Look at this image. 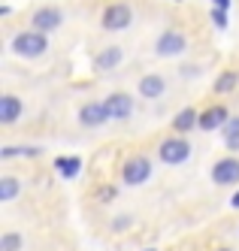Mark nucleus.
Here are the masks:
<instances>
[{"instance_id":"nucleus-1","label":"nucleus","mask_w":239,"mask_h":251,"mask_svg":"<svg viewBox=\"0 0 239 251\" xmlns=\"http://www.w3.org/2000/svg\"><path fill=\"white\" fill-rule=\"evenodd\" d=\"M46 46H49V40H46V33H43V30H33V33H18L15 43H12V49L18 51V55H25V58H36V55H43Z\"/></svg>"},{"instance_id":"nucleus-2","label":"nucleus","mask_w":239,"mask_h":251,"mask_svg":"<svg viewBox=\"0 0 239 251\" xmlns=\"http://www.w3.org/2000/svg\"><path fill=\"white\" fill-rule=\"evenodd\" d=\"M149 176H152L149 157H131V160L124 164V182H127V185H142Z\"/></svg>"},{"instance_id":"nucleus-3","label":"nucleus","mask_w":239,"mask_h":251,"mask_svg":"<svg viewBox=\"0 0 239 251\" xmlns=\"http://www.w3.org/2000/svg\"><path fill=\"white\" fill-rule=\"evenodd\" d=\"M188 154H191V146L179 136L167 139L160 146V160H167V164H182V160H188Z\"/></svg>"},{"instance_id":"nucleus-4","label":"nucleus","mask_w":239,"mask_h":251,"mask_svg":"<svg viewBox=\"0 0 239 251\" xmlns=\"http://www.w3.org/2000/svg\"><path fill=\"white\" fill-rule=\"evenodd\" d=\"M131 25V6H124V3H115V6H109L103 12V27L106 30H121Z\"/></svg>"},{"instance_id":"nucleus-5","label":"nucleus","mask_w":239,"mask_h":251,"mask_svg":"<svg viewBox=\"0 0 239 251\" xmlns=\"http://www.w3.org/2000/svg\"><path fill=\"white\" fill-rule=\"evenodd\" d=\"M212 178H215L218 185H233V182H239V160H233V157L218 160L215 170H212Z\"/></svg>"},{"instance_id":"nucleus-6","label":"nucleus","mask_w":239,"mask_h":251,"mask_svg":"<svg viewBox=\"0 0 239 251\" xmlns=\"http://www.w3.org/2000/svg\"><path fill=\"white\" fill-rule=\"evenodd\" d=\"M106 109H109V118H127L133 109V100L127 94H112L106 100Z\"/></svg>"},{"instance_id":"nucleus-7","label":"nucleus","mask_w":239,"mask_h":251,"mask_svg":"<svg viewBox=\"0 0 239 251\" xmlns=\"http://www.w3.org/2000/svg\"><path fill=\"white\" fill-rule=\"evenodd\" d=\"M82 124H88V127H94V124H103L109 118V109H106V103H88L85 109L79 112Z\"/></svg>"},{"instance_id":"nucleus-8","label":"nucleus","mask_w":239,"mask_h":251,"mask_svg":"<svg viewBox=\"0 0 239 251\" xmlns=\"http://www.w3.org/2000/svg\"><path fill=\"white\" fill-rule=\"evenodd\" d=\"M230 118H227V109H224V106H215V109H206L203 115H200V127H203V130H215V127H221V124H227Z\"/></svg>"},{"instance_id":"nucleus-9","label":"nucleus","mask_w":239,"mask_h":251,"mask_svg":"<svg viewBox=\"0 0 239 251\" xmlns=\"http://www.w3.org/2000/svg\"><path fill=\"white\" fill-rule=\"evenodd\" d=\"M185 46L188 43H185L182 33H163V37L158 40V55H179Z\"/></svg>"},{"instance_id":"nucleus-10","label":"nucleus","mask_w":239,"mask_h":251,"mask_svg":"<svg viewBox=\"0 0 239 251\" xmlns=\"http://www.w3.org/2000/svg\"><path fill=\"white\" fill-rule=\"evenodd\" d=\"M61 25V12L58 9H40V12H36L33 15V27L36 30H54V27H58Z\"/></svg>"},{"instance_id":"nucleus-11","label":"nucleus","mask_w":239,"mask_h":251,"mask_svg":"<svg viewBox=\"0 0 239 251\" xmlns=\"http://www.w3.org/2000/svg\"><path fill=\"white\" fill-rule=\"evenodd\" d=\"M18 115H22V100L6 94L3 100H0V121H3V124H12Z\"/></svg>"},{"instance_id":"nucleus-12","label":"nucleus","mask_w":239,"mask_h":251,"mask_svg":"<svg viewBox=\"0 0 239 251\" xmlns=\"http://www.w3.org/2000/svg\"><path fill=\"white\" fill-rule=\"evenodd\" d=\"M54 167H58V173H61L64 178H73V176H79L82 160H79V157H58V160H54Z\"/></svg>"},{"instance_id":"nucleus-13","label":"nucleus","mask_w":239,"mask_h":251,"mask_svg":"<svg viewBox=\"0 0 239 251\" xmlns=\"http://www.w3.org/2000/svg\"><path fill=\"white\" fill-rule=\"evenodd\" d=\"M139 91H142V97H160L163 94V79L160 76H145L139 82Z\"/></svg>"},{"instance_id":"nucleus-14","label":"nucleus","mask_w":239,"mask_h":251,"mask_svg":"<svg viewBox=\"0 0 239 251\" xmlns=\"http://www.w3.org/2000/svg\"><path fill=\"white\" fill-rule=\"evenodd\" d=\"M115 64H121V49H106L103 55H97V67L103 70H112Z\"/></svg>"},{"instance_id":"nucleus-15","label":"nucleus","mask_w":239,"mask_h":251,"mask_svg":"<svg viewBox=\"0 0 239 251\" xmlns=\"http://www.w3.org/2000/svg\"><path fill=\"white\" fill-rule=\"evenodd\" d=\"M194 121H200L194 109H182V112L176 115V121H173V127H176V130H188V127H194Z\"/></svg>"},{"instance_id":"nucleus-16","label":"nucleus","mask_w":239,"mask_h":251,"mask_svg":"<svg viewBox=\"0 0 239 251\" xmlns=\"http://www.w3.org/2000/svg\"><path fill=\"white\" fill-rule=\"evenodd\" d=\"M224 139H227L230 149H239V118H230L224 124Z\"/></svg>"},{"instance_id":"nucleus-17","label":"nucleus","mask_w":239,"mask_h":251,"mask_svg":"<svg viewBox=\"0 0 239 251\" xmlns=\"http://www.w3.org/2000/svg\"><path fill=\"white\" fill-rule=\"evenodd\" d=\"M15 194H18V182H15V178H3V182H0V200L9 203Z\"/></svg>"},{"instance_id":"nucleus-18","label":"nucleus","mask_w":239,"mask_h":251,"mask_svg":"<svg viewBox=\"0 0 239 251\" xmlns=\"http://www.w3.org/2000/svg\"><path fill=\"white\" fill-rule=\"evenodd\" d=\"M233 85H236V76H233V73H224L221 79L215 82V91H221V94H227V91H233Z\"/></svg>"},{"instance_id":"nucleus-19","label":"nucleus","mask_w":239,"mask_h":251,"mask_svg":"<svg viewBox=\"0 0 239 251\" xmlns=\"http://www.w3.org/2000/svg\"><path fill=\"white\" fill-rule=\"evenodd\" d=\"M18 245H22V236L18 233H6L3 242H0V251H18Z\"/></svg>"},{"instance_id":"nucleus-20","label":"nucleus","mask_w":239,"mask_h":251,"mask_svg":"<svg viewBox=\"0 0 239 251\" xmlns=\"http://www.w3.org/2000/svg\"><path fill=\"white\" fill-rule=\"evenodd\" d=\"M224 12H227V9H221V6H218V9L212 12V22H215L218 27H224V25H227V19H224Z\"/></svg>"},{"instance_id":"nucleus-21","label":"nucleus","mask_w":239,"mask_h":251,"mask_svg":"<svg viewBox=\"0 0 239 251\" xmlns=\"http://www.w3.org/2000/svg\"><path fill=\"white\" fill-rule=\"evenodd\" d=\"M12 154H36V149H3V157H12Z\"/></svg>"},{"instance_id":"nucleus-22","label":"nucleus","mask_w":239,"mask_h":251,"mask_svg":"<svg viewBox=\"0 0 239 251\" xmlns=\"http://www.w3.org/2000/svg\"><path fill=\"white\" fill-rule=\"evenodd\" d=\"M215 6H221V9H227V6H230V0H215Z\"/></svg>"},{"instance_id":"nucleus-23","label":"nucleus","mask_w":239,"mask_h":251,"mask_svg":"<svg viewBox=\"0 0 239 251\" xmlns=\"http://www.w3.org/2000/svg\"><path fill=\"white\" fill-rule=\"evenodd\" d=\"M233 206H236V209H239V194H233Z\"/></svg>"},{"instance_id":"nucleus-24","label":"nucleus","mask_w":239,"mask_h":251,"mask_svg":"<svg viewBox=\"0 0 239 251\" xmlns=\"http://www.w3.org/2000/svg\"><path fill=\"white\" fill-rule=\"evenodd\" d=\"M221 251H227V248H221Z\"/></svg>"}]
</instances>
